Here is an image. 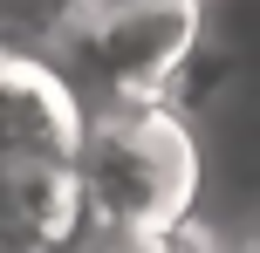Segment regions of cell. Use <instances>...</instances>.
<instances>
[{
    "label": "cell",
    "mask_w": 260,
    "mask_h": 253,
    "mask_svg": "<svg viewBox=\"0 0 260 253\" xmlns=\"http://www.w3.org/2000/svg\"><path fill=\"white\" fill-rule=\"evenodd\" d=\"M76 240L96 233H171L199 205V137L165 103H103L76 117Z\"/></svg>",
    "instance_id": "obj_1"
},
{
    "label": "cell",
    "mask_w": 260,
    "mask_h": 253,
    "mask_svg": "<svg viewBox=\"0 0 260 253\" xmlns=\"http://www.w3.org/2000/svg\"><path fill=\"white\" fill-rule=\"evenodd\" d=\"M199 27L206 0H82L41 68L62 82L76 117L103 103H157V82L199 41Z\"/></svg>",
    "instance_id": "obj_2"
},
{
    "label": "cell",
    "mask_w": 260,
    "mask_h": 253,
    "mask_svg": "<svg viewBox=\"0 0 260 253\" xmlns=\"http://www.w3.org/2000/svg\"><path fill=\"white\" fill-rule=\"evenodd\" d=\"M76 103L41 62L0 55V164H69Z\"/></svg>",
    "instance_id": "obj_3"
},
{
    "label": "cell",
    "mask_w": 260,
    "mask_h": 253,
    "mask_svg": "<svg viewBox=\"0 0 260 253\" xmlns=\"http://www.w3.org/2000/svg\"><path fill=\"white\" fill-rule=\"evenodd\" d=\"M69 21H76V0H0V55L48 62Z\"/></svg>",
    "instance_id": "obj_4"
},
{
    "label": "cell",
    "mask_w": 260,
    "mask_h": 253,
    "mask_svg": "<svg viewBox=\"0 0 260 253\" xmlns=\"http://www.w3.org/2000/svg\"><path fill=\"white\" fill-rule=\"evenodd\" d=\"M76 7H82V0H76Z\"/></svg>",
    "instance_id": "obj_5"
}]
</instances>
